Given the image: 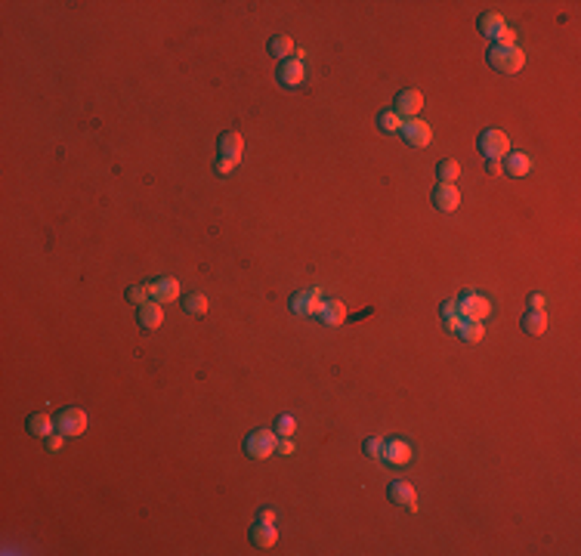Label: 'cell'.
<instances>
[{
	"instance_id": "2",
	"label": "cell",
	"mask_w": 581,
	"mask_h": 556,
	"mask_svg": "<svg viewBox=\"0 0 581 556\" xmlns=\"http://www.w3.org/2000/svg\"><path fill=\"white\" fill-rule=\"evenodd\" d=\"M476 148H479V155H483L485 161H501L504 155H511V139H507L504 130H495V127H489V130H483L476 137Z\"/></svg>"
},
{
	"instance_id": "11",
	"label": "cell",
	"mask_w": 581,
	"mask_h": 556,
	"mask_svg": "<svg viewBox=\"0 0 581 556\" xmlns=\"http://www.w3.org/2000/svg\"><path fill=\"white\" fill-rule=\"evenodd\" d=\"M412 458H414V451H412V445H408L405 439L384 442V454H380V461L393 463V467H405V463H412Z\"/></svg>"
},
{
	"instance_id": "21",
	"label": "cell",
	"mask_w": 581,
	"mask_h": 556,
	"mask_svg": "<svg viewBox=\"0 0 581 556\" xmlns=\"http://www.w3.org/2000/svg\"><path fill=\"white\" fill-rule=\"evenodd\" d=\"M319 318H322L325 325L337 327V325H343V318H347V309H343V303H340V300H325V303H322Z\"/></svg>"
},
{
	"instance_id": "26",
	"label": "cell",
	"mask_w": 581,
	"mask_h": 556,
	"mask_svg": "<svg viewBox=\"0 0 581 556\" xmlns=\"http://www.w3.org/2000/svg\"><path fill=\"white\" fill-rule=\"evenodd\" d=\"M183 312L186 316H204L207 312V297L204 294H189L183 303Z\"/></svg>"
},
{
	"instance_id": "5",
	"label": "cell",
	"mask_w": 581,
	"mask_h": 556,
	"mask_svg": "<svg viewBox=\"0 0 581 556\" xmlns=\"http://www.w3.org/2000/svg\"><path fill=\"white\" fill-rule=\"evenodd\" d=\"M421 109H424V96H421V90L414 87H405L396 93V99H393V111H396L402 121H412L421 115Z\"/></svg>"
},
{
	"instance_id": "23",
	"label": "cell",
	"mask_w": 581,
	"mask_h": 556,
	"mask_svg": "<svg viewBox=\"0 0 581 556\" xmlns=\"http://www.w3.org/2000/svg\"><path fill=\"white\" fill-rule=\"evenodd\" d=\"M458 337H461L464 343H479V340L485 337V327H483V322H470V318H461V325H458Z\"/></svg>"
},
{
	"instance_id": "22",
	"label": "cell",
	"mask_w": 581,
	"mask_h": 556,
	"mask_svg": "<svg viewBox=\"0 0 581 556\" xmlns=\"http://www.w3.org/2000/svg\"><path fill=\"white\" fill-rule=\"evenodd\" d=\"M266 47H269V56H276L278 62L291 59V53H294V40L288 38V34H272Z\"/></svg>"
},
{
	"instance_id": "27",
	"label": "cell",
	"mask_w": 581,
	"mask_h": 556,
	"mask_svg": "<svg viewBox=\"0 0 581 556\" xmlns=\"http://www.w3.org/2000/svg\"><path fill=\"white\" fill-rule=\"evenodd\" d=\"M149 297H152V294H149V284H130V288L124 291V300L133 303V306H142Z\"/></svg>"
},
{
	"instance_id": "35",
	"label": "cell",
	"mask_w": 581,
	"mask_h": 556,
	"mask_svg": "<svg viewBox=\"0 0 581 556\" xmlns=\"http://www.w3.org/2000/svg\"><path fill=\"white\" fill-rule=\"evenodd\" d=\"M458 325H461V318H446V322H442V327H446L448 334H458Z\"/></svg>"
},
{
	"instance_id": "10",
	"label": "cell",
	"mask_w": 581,
	"mask_h": 556,
	"mask_svg": "<svg viewBox=\"0 0 581 556\" xmlns=\"http://www.w3.org/2000/svg\"><path fill=\"white\" fill-rule=\"evenodd\" d=\"M386 497H390L396 507L418 510V491H414V486H412V482H405V479H393L390 488H386Z\"/></svg>"
},
{
	"instance_id": "1",
	"label": "cell",
	"mask_w": 581,
	"mask_h": 556,
	"mask_svg": "<svg viewBox=\"0 0 581 556\" xmlns=\"http://www.w3.org/2000/svg\"><path fill=\"white\" fill-rule=\"evenodd\" d=\"M485 62L501 71V75H516L522 65H526V53L520 47H501V44H492L485 49Z\"/></svg>"
},
{
	"instance_id": "29",
	"label": "cell",
	"mask_w": 581,
	"mask_h": 556,
	"mask_svg": "<svg viewBox=\"0 0 581 556\" xmlns=\"http://www.w3.org/2000/svg\"><path fill=\"white\" fill-rule=\"evenodd\" d=\"M362 451L368 454L371 461H380V454H384V442L375 439V436H371V439H365V442H362Z\"/></svg>"
},
{
	"instance_id": "17",
	"label": "cell",
	"mask_w": 581,
	"mask_h": 556,
	"mask_svg": "<svg viewBox=\"0 0 581 556\" xmlns=\"http://www.w3.org/2000/svg\"><path fill=\"white\" fill-rule=\"evenodd\" d=\"M501 161H504V164H501V170H504L507 176H529V173H532V158H529V155H522V152L504 155Z\"/></svg>"
},
{
	"instance_id": "6",
	"label": "cell",
	"mask_w": 581,
	"mask_h": 556,
	"mask_svg": "<svg viewBox=\"0 0 581 556\" xmlns=\"http://www.w3.org/2000/svg\"><path fill=\"white\" fill-rule=\"evenodd\" d=\"M489 312H492V303L485 297H479L476 291H464V297L458 300V316L470 318V322H483Z\"/></svg>"
},
{
	"instance_id": "15",
	"label": "cell",
	"mask_w": 581,
	"mask_h": 556,
	"mask_svg": "<svg viewBox=\"0 0 581 556\" xmlns=\"http://www.w3.org/2000/svg\"><path fill=\"white\" fill-rule=\"evenodd\" d=\"M149 294H152V300L158 303H174L176 297H179V281L176 278H158V281L149 284Z\"/></svg>"
},
{
	"instance_id": "4",
	"label": "cell",
	"mask_w": 581,
	"mask_h": 556,
	"mask_svg": "<svg viewBox=\"0 0 581 556\" xmlns=\"http://www.w3.org/2000/svg\"><path fill=\"white\" fill-rule=\"evenodd\" d=\"M53 420H56V433H62L66 439H75V436H84V433H87V415H84L81 408H62Z\"/></svg>"
},
{
	"instance_id": "25",
	"label": "cell",
	"mask_w": 581,
	"mask_h": 556,
	"mask_svg": "<svg viewBox=\"0 0 581 556\" xmlns=\"http://www.w3.org/2000/svg\"><path fill=\"white\" fill-rule=\"evenodd\" d=\"M399 127H402V118H399L393 109H384L377 115V130L380 133H399Z\"/></svg>"
},
{
	"instance_id": "24",
	"label": "cell",
	"mask_w": 581,
	"mask_h": 556,
	"mask_svg": "<svg viewBox=\"0 0 581 556\" xmlns=\"http://www.w3.org/2000/svg\"><path fill=\"white\" fill-rule=\"evenodd\" d=\"M458 176H461V164H458L455 158L436 161V180H439V183H455Z\"/></svg>"
},
{
	"instance_id": "13",
	"label": "cell",
	"mask_w": 581,
	"mask_h": 556,
	"mask_svg": "<svg viewBox=\"0 0 581 556\" xmlns=\"http://www.w3.org/2000/svg\"><path fill=\"white\" fill-rule=\"evenodd\" d=\"M161 318H164V309H161V303L152 300V303H142V306H136V325L142 327V331H158L161 327Z\"/></svg>"
},
{
	"instance_id": "28",
	"label": "cell",
	"mask_w": 581,
	"mask_h": 556,
	"mask_svg": "<svg viewBox=\"0 0 581 556\" xmlns=\"http://www.w3.org/2000/svg\"><path fill=\"white\" fill-rule=\"evenodd\" d=\"M294 433H297V420H294L291 415H282L276 420V436H294Z\"/></svg>"
},
{
	"instance_id": "36",
	"label": "cell",
	"mask_w": 581,
	"mask_h": 556,
	"mask_svg": "<svg viewBox=\"0 0 581 556\" xmlns=\"http://www.w3.org/2000/svg\"><path fill=\"white\" fill-rule=\"evenodd\" d=\"M257 519H263V523H276V513H272V510H260V513H257Z\"/></svg>"
},
{
	"instance_id": "9",
	"label": "cell",
	"mask_w": 581,
	"mask_h": 556,
	"mask_svg": "<svg viewBox=\"0 0 581 556\" xmlns=\"http://www.w3.org/2000/svg\"><path fill=\"white\" fill-rule=\"evenodd\" d=\"M430 201H433L436 210L451 213V210H458V204H461V192H458L455 183H436L433 192H430Z\"/></svg>"
},
{
	"instance_id": "20",
	"label": "cell",
	"mask_w": 581,
	"mask_h": 556,
	"mask_svg": "<svg viewBox=\"0 0 581 556\" xmlns=\"http://www.w3.org/2000/svg\"><path fill=\"white\" fill-rule=\"evenodd\" d=\"M476 28H479V34H483V38L498 40V34L507 28V22L498 16V13H483V16H479V22H476Z\"/></svg>"
},
{
	"instance_id": "18",
	"label": "cell",
	"mask_w": 581,
	"mask_h": 556,
	"mask_svg": "<svg viewBox=\"0 0 581 556\" xmlns=\"http://www.w3.org/2000/svg\"><path fill=\"white\" fill-rule=\"evenodd\" d=\"M25 426H28V433H31L34 439H50L56 433V420L53 417H47L44 411H38V415H31L25 420Z\"/></svg>"
},
{
	"instance_id": "14",
	"label": "cell",
	"mask_w": 581,
	"mask_h": 556,
	"mask_svg": "<svg viewBox=\"0 0 581 556\" xmlns=\"http://www.w3.org/2000/svg\"><path fill=\"white\" fill-rule=\"evenodd\" d=\"M217 148H220V155H223V158H229V161H241V155H245V139H241V133L226 130V133H220Z\"/></svg>"
},
{
	"instance_id": "8",
	"label": "cell",
	"mask_w": 581,
	"mask_h": 556,
	"mask_svg": "<svg viewBox=\"0 0 581 556\" xmlns=\"http://www.w3.org/2000/svg\"><path fill=\"white\" fill-rule=\"evenodd\" d=\"M399 137H402L408 146L424 148V146H430V139H433V130H430L427 121L412 118V121H402V127H399Z\"/></svg>"
},
{
	"instance_id": "37",
	"label": "cell",
	"mask_w": 581,
	"mask_h": 556,
	"mask_svg": "<svg viewBox=\"0 0 581 556\" xmlns=\"http://www.w3.org/2000/svg\"><path fill=\"white\" fill-rule=\"evenodd\" d=\"M485 170L489 173H501V161H485Z\"/></svg>"
},
{
	"instance_id": "19",
	"label": "cell",
	"mask_w": 581,
	"mask_h": 556,
	"mask_svg": "<svg viewBox=\"0 0 581 556\" xmlns=\"http://www.w3.org/2000/svg\"><path fill=\"white\" fill-rule=\"evenodd\" d=\"M520 327L529 337H541V334L548 331V316H544V309H529L526 316L520 318Z\"/></svg>"
},
{
	"instance_id": "31",
	"label": "cell",
	"mask_w": 581,
	"mask_h": 556,
	"mask_svg": "<svg viewBox=\"0 0 581 556\" xmlns=\"http://www.w3.org/2000/svg\"><path fill=\"white\" fill-rule=\"evenodd\" d=\"M276 451H278V454H285V458H291V454H294V442H291L288 436H282V439L276 442Z\"/></svg>"
},
{
	"instance_id": "12",
	"label": "cell",
	"mask_w": 581,
	"mask_h": 556,
	"mask_svg": "<svg viewBox=\"0 0 581 556\" xmlns=\"http://www.w3.org/2000/svg\"><path fill=\"white\" fill-rule=\"evenodd\" d=\"M276 77H278V84H282V87L294 90V87H300V84H303L306 68H303V62H300V59H285V62H278Z\"/></svg>"
},
{
	"instance_id": "34",
	"label": "cell",
	"mask_w": 581,
	"mask_h": 556,
	"mask_svg": "<svg viewBox=\"0 0 581 556\" xmlns=\"http://www.w3.org/2000/svg\"><path fill=\"white\" fill-rule=\"evenodd\" d=\"M529 309H544V294H532V297H529Z\"/></svg>"
},
{
	"instance_id": "16",
	"label": "cell",
	"mask_w": 581,
	"mask_h": 556,
	"mask_svg": "<svg viewBox=\"0 0 581 556\" xmlns=\"http://www.w3.org/2000/svg\"><path fill=\"white\" fill-rule=\"evenodd\" d=\"M278 541V532L272 523H263V519H257V525H250V544L260 547V550H269V547H276Z\"/></svg>"
},
{
	"instance_id": "7",
	"label": "cell",
	"mask_w": 581,
	"mask_h": 556,
	"mask_svg": "<svg viewBox=\"0 0 581 556\" xmlns=\"http://www.w3.org/2000/svg\"><path fill=\"white\" fill-rule=\"evenodd\" d=\"M322 291L319 288H310V291H297V294L291 297V312L294 316H315L319 318V312H322Z\"/></svg>"
},
{
	"instance_id": "33",
	"label": "cell",
	"mask_w": 581,
	"mask_h": 556,
	"mask_svg": "<svg viewBox=\"0 0 581 556\" xmlns=\"http://www.w3.org/2000/svg\"><path fill=\"white\" fill-rule=\"evenodd\" d=\"M235 164H239V161H229V158H220V161H217V173H232V167H235Z\"/></svg>"
},
{
	"instance_id": "30",
	"label": "cell",
	"mask_w": 581,
	"mask_h": 556,
	"mask_svg": "<svg viewBox=\"0 0 581 556\" xmlns=\"http://www.w3.org/2000/svg\"><path fill=\"white\" fill-rule=\"evenodd\" d=\"M439 316H442V322H446V318H461L458 316V300H446L439 306Z\"/></svg>"
},
{
	"instance_id": "3",
	"label": "cell",
	"mask_w": 581,
	"mask_h": 556,
	"mask_svg": "<svg viewBox=\"0 0 581 556\" xmlns=\"http://www.w3.org/2000/svg\"><path fill=\"white\" fill-rule=\"evenodd\" d=\"M276 430H254L245 439V454L250 461H266L269 454H276Z\"/></svg>"
},
{
	"instance_id": "32",
	"label": "cell",
	"mask_w": 581,
	"mask_h": 556,
	"mask_svg": "<svg viewBox=\"0 0 581 556\" xmlns=\"http://www.w3.org/2000/svg\"><path fill=\"white\" fill-rule=\"evenodd\" d=\"M44 442H47V448H50V451L56 454V451H59V448H62V442H66V436H62V433H53V436H50V439H44Z\"/></svg>"
}]
</instances>
